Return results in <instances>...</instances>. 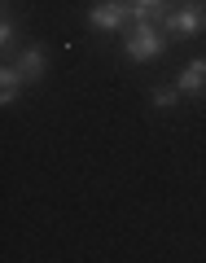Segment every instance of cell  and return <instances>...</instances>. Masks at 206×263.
I'll return each mask as SVG.
<instances>
[{
  "label": "cell",
  "mask_w": 206,
  "mask_h": 263,
  "mask_svg": "<svg viewBox=\"0 0 206 263\" xmlns=\"http://www.w3.org/2000/svg\"><path fill=\"white\" fill-rule=\"evenodd\" d=\"M18 84H27V79L18 75V66H5V70H0V101H5V105H13V97H18Z\"/></svg>",
  "instance_id": "cell-6"
},
{
  "label": "cell",
  "mask_w": 206,
  "mask_h": 263,
  "mask_svg": "<svg viewBox=\"0 0 206 263\" xmlns=\"http://www.w3.org/2000/svg\"><path fill=\"white\" fill-rule=\"evenodd\" d=\"M176 88H180L184 97H202V92H206V62H202V57H197V62H189L184 70H180Z\"/></svg>",
  "instance_id": "cell-4"
},
{
  "label": "cell",
  "mask_w": 206,
  "mask_h": 263,
  "mask_svg": "<svg viewBox=\"0 0 206 263\" xmlns=\"http://www.w3.org/2000/svg\"><path fill=\"white\" fill-rule=\"evenodd\" d=\"M162 9H167V0H132V13L136 18H158Z\"/></svg>",
  "instance_id": "cell-7"
},
{
  "label": "cell",
  "mask_w": 206,
  "mask_h": 263,
  "mask_svg": "<svg viewBox=\"0 0 206 263\" xmlns=\"http://www.w3.org/2000/svg\"><path fill=\"white\" fill-rule=\"evenodd\" d=\"M127 18H136V13H132V0H101V5L88 9V22H92L97 31H119Z\"/></svg>",
  "instance_id": "cell-3"
},
{
  "label": "cell",
  "mask_w": 206,
  "mask_h": 263,
  "mask_svg": "<svg viewBox=\"0 0 206 263\" xmlns=\"http://www.w3.org/2000/svg\"><path fill=\"white\" fill-rule=\"evenodd\" d=\"M123 53H127L132 62H154V57L167 53V35H162V27H158L154 18H136V27L127 31Z\"/></svg>",
  "instance_id": "cell-1"
},
{
  "label": "cell",
  "mask_w": 206,
  "mask_h": 263,
  "mask_svg": "<svg viewBox=\"0 0 206 263\" xmlns=\"http://www.w3.org/2000/svg\"><path fill=\"white\" fill-rule=\"evenodd\" d=\"M167 31L171 35H197V31H206V0H184L180 9H171Z\"/></svg>",
  "instance_id": "cell-2"
},
{
  "label": "cell",
  "mask_w": 206,
  "mask_h": 263,
  "mask_svg": "<svg viewBox=\"0 0 206 263\" xmlns=\"http://www.w3.org/2000/svg\"><path fill=\"white\" fill-rule=\"evenodd\" d=\"M0 40H5V44H13V18H9V13L0 18Z\"/></svg>",
  "instance_id": "cell-9"
},
{
  "label": "cell",
  "mask_w": 206,
  "mask_h": 263,
  "mask_svg": "<svg viewBox=\"0 0 206 263\" xmlns=\"http://www.w3.org/2000/svg\"><path fill=\"white\" fill-rule=\"evenodd\" d=\"M18 75L27 79V84H35V79L44 75V53H40L35 44H31V48H22V57H18Z\"/></svg>",
  "instance_id": "cell-5"
},
{
  "label": "cell",
  "mask_w": 206,
  "mask_h": 263,
  "mask_svg": "<svg viewBox=\"0 0 206 263\" xmlns=\"http://www.w3.org/2000/svg\"><path fill=\"white\" fill-rule=\"evenodd\" d=\"M180 97H184L180 88H154V105H162V110H171V105H176Z\"/></svg>",
  "instance_id": "cell-8"
}]
</instances>
